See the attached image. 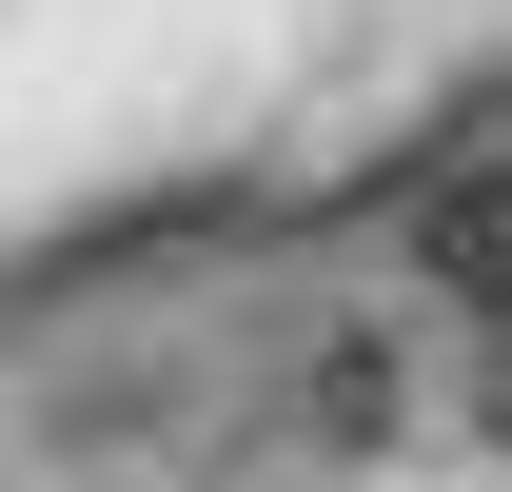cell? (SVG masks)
Listing matches in <instances>:
<instances>
[{"mask_svg":"<svg viewBox=\"0 0 512 492\" xmlns=\"http://www.w3.org/2000/svg\"><path fill=\"white\" fill-rule=\"evenodd\" d=\"M473 433H493V453H512V335H493V374H473Z\"/></svg>","mask_w":512,"mask_h":492,"instance_id":"3957f363","label":"cell"},{"mask_svg":"<svg viewBox=\"0 0 512 492\" xmlns=\"http://www.w3.org/2000/svg\"><path fill=\"white\" fill-rule=\"evenodd\" d=\"M394 433H414V355H394L375 315L296 335V374H276V453H394Z\"/></svg>","mask_w":512,"mask_h":492,"instance_id":"7a4b0ae2","label":"cell"},{"mask_svg":"<svg viewBox=\"0 0 512 492\" xmlns=\"http://www.w3.org/2000/svg\"><path fill=\"white\" fill-rule=\"evenodd\" d=\"M394 276L434 315H473V335H512V158H453V178H414V217H394Z\"/></svg>","mask_w":512,"mask_h":492,"instance_id":"6da1fadb","label":"cell"}]
</instances>
